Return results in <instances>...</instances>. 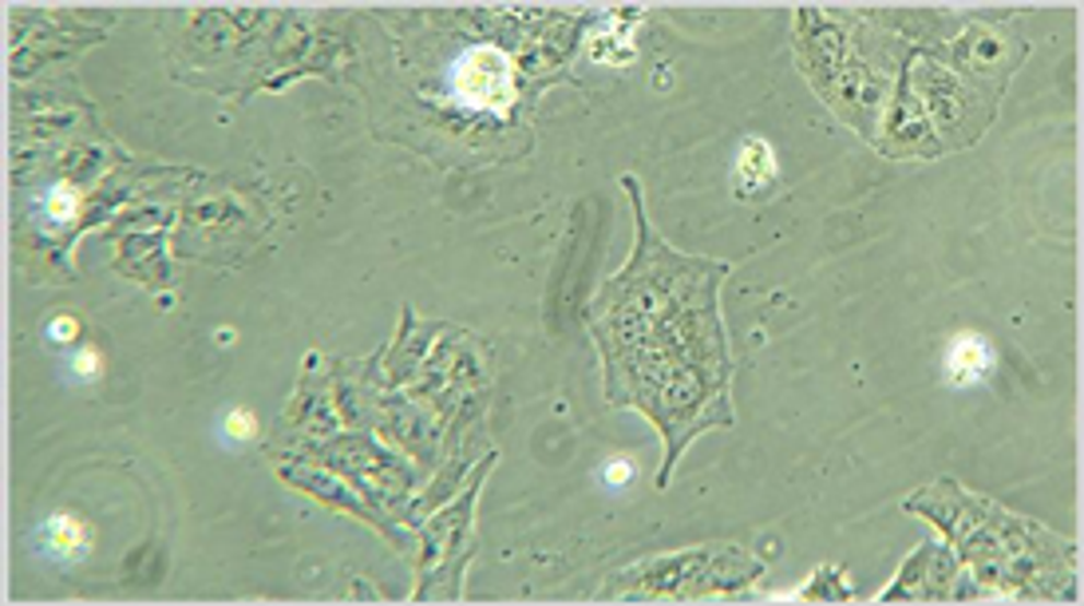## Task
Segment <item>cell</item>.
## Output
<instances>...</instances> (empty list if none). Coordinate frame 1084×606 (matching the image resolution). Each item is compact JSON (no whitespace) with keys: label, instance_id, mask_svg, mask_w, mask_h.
Instances as JSON below:
<instances>
[{"label":"cell","instance_id":"obj_1","mask_svg":"<svg viewBox=\"0 0 1084 606\" xmlns=\"http://www.w3.org/2000/svg\"><path fill=\"white\" fill-rule=\"evenodd\" d=\"M910 508L942 523V532L954 539L961 559L978 567L986 583L1010 586V591L1022 586L1029 595L1045 598L1049 595L1045 586H1053V567H1073V555H1061V559L1053 555L1061 539L1045 535L1037 523L1013 520L1002 508L974 500L970 491L954 488V483L926 491V500H910Z\"/></svg>","mask_w":1084,"mask_h":606},{"label":"cell","instance_id":"obj_2","mask_svg":"<svg viewBox=\"0 0 1084 606\" xmlns=\"http://www.w3.org/2000/svg\"><path fill=\"white\" fill-rule=\"evenodd\" d=\"M756 571H760V563H753L736 547H704V551H685L673 555V559H657V563L641 567V571H630L618 583V595H633V598L713 595V591L744 586Z\"/></svg>","mask_w":1084,"mask_h":606},{"label":"cell","instance_id":"obj_3","mask_svg":"<svg viewBox=\"0 0 1084 606\" xmlns=\"http://www.w3.org/2000/svg\"><path fill=\"white\" fill-rule=\"evenodd\" d=\"M452 88L467 107L487 112V116H506L515 104V68L506 53L483 44V48H467L452 68Z\"/></svg>","mask_w":1084,"mask_h":606},{"label":"cell","instance_id":"obj_4","mask_svg":"<svg viewBox=\"0 0 1084 606\" xmlns=\"http://www.w3.org/2000/svg\"><path fill=\"white\" fill-rule=\"evenodd\" d=\"M942 369H946V381H951V385H958V388L978 385V381H986L993 369L990 341L978 334H958L951 346H946V353H942Z\"/></svg>","mask_w":1084,"mask_h":606},{"label":"cell","instance_id":"obj_5","mask_svg":"<svg viewBox=\"0 0 1084 606\" xmlns=\"http://www.w3.org/2000/svg\"><path fill=\"white\" fill-rule=\"evenodd\" d=\"M40 539H44V551L63 559V563L83 559L88 547H92V535H88L83 520H75V515H53V520H44Z\"/></svg>","mask_w":1084,"mask_h":606},{"label":"cell","instance_id":"obj_6","mask_svg":"<svg viewBox=\"0 0 1084 606\" xmlns=\"http://www.w3.org/2000/svg\"><path fill=\"white\" fill-rule=\"evenodd\" d=\"M736 178H741L748 190L768 187V183L776 178V155H772V147H768L765 139H748V143H744L741 159H736Z\"/></svg>","mask_w":1084,"mask_h":606},{"label":"cell","instance_id":"obj_7","mask_svg":"<svg viewBox=\"0 0 1084 606\" xmlns=\"http://www.w3.org/2000/svg\"><path fill=\"white\" fill-rule=\"evenodd\" d=\"M590 56L594 60H606V63H626L633 56V36H630V24L621 21H606V28L590 40Z\"/></svg>","mask_w":1084,"mask_h":606},{"label":"cell","instance_id":"obj_8","mask_svg":"<svg viewBox=\"0 0 1084 606\" xmlns=\"http://www.w3.org/2000/svg\"><path fill=\"white\" fill-rule=\"evenodd\" d=\"M75 207H80V195L72 187H56L48 195V219L53 222H68L75 214Z\"/></svg>","mask_w":1084,"mask_h":606},{"label":"cell","instance_id":"obj_9","mask_svg":"<svg viewBox=\"0 0 1084 606\" xmlns=\"http://www.w3.org/2000/svg\"><path fill=\"white\" fill-rule=\"evenodd\" d=\"M226 429H230V436L234 440H246V436H254V420H249L246 408H234V412L226 417Z\"/></svg>","mask_w":1084,"mask_h":606},{"label":"cell","instance_id":"obj_10","mask_svg":"<svg viewBox=\"0 0 1084 606\" xmlns=\"http://www.w3.org/2000/svg\"><path fill=\"white\" fill-rule=\"evenodd\" d=\"M630 476H633V464L626 461V456H618V461H609V464H606V471H602V480L614 483V488H621V483L630 480Z\"/></svg>","mask_w":1084,"mask_h":606},{"label":"cell","instance_id":"obj_11","mask_svg":"<svg viewBox=\"0 0 1084 606\" xmlns=\"http://www.w3.org/2000/svg\"><path fill=\"white\" fill-rule=\"evenodd\" d=\"M53 341H75V334H80V325L72 322V317H60V322H53Z\"/></svg>","mask_w":1084,"mask_h":606},{"label":"cell","instance_id":"obj_12","mask_svg":"<svg viewBox=\"0 0 1084 606\" xmlns=\"http://www.w3.org/2000/svg\"><path fill=\"white\" fill-rule=\"evenodd\" d=\"M72 369H75V376H95V373H100V357H95L92 349H83V353L75 357Z\"/></svg>","mask_w":1084,"mask_h":606}]
</instances>
